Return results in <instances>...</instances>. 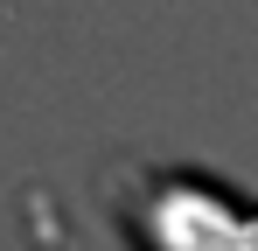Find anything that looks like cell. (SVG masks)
I'll list each match as a JSON object with an SVG mask.
<instances>
[{
	"instance_id": "obj_1",
	"label": "cell",
	"mask_w": 258,
	"mask_h": 251,
	"mask_svg": "<svg viewBox=\"0 0 258 251\" xmlns=\"http://www.w3.org/2000/svg\"><path fill=\"white\" fill-rule=\"evenodd\" d=\"M126 251H258V196L196 161L126 154L98 174Z\"/></svg>"
}]
</instances>
